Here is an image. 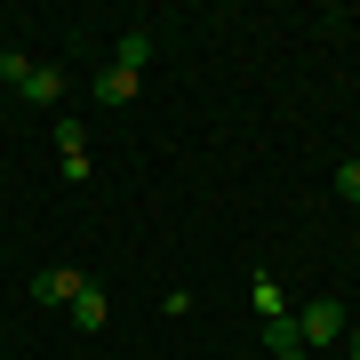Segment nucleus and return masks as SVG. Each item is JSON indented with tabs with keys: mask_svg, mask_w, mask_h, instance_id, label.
<instances>
[{
	"mask_svg": "<svg viewBox=\"0 0 360 360\" xmlns=\"http://www.w3.org/2000/svg\"><path fill=\"white\" fill-rule=\"evenodd\" d=\"M345 328H352V312H345V304H328V296L296 304V345H336Z\"/></svg>",
	"mask_w": 360,
	"mask_h": 360,
	"instance_id": "nucleus-1",
	"label": "nucleus"
},
{
	"mask_svg": "<svg viewBox=\"0 0 360 360\" xmlns=\"http://www.w3.org/2000/svg\"><path fill=\"white\" fill-rule=\"evenodd\" d=\"M56 153H65V176H72V184H89V129H80L72 112L56 120Z\"/></svg>",
	"mask_w": 360,
	"mask_h": 360,
	"instance_id": "nucleus-2",
	"label": "nucleus"
},
{
	"mask_svg": "<svg viewBox=\"0 0 360 360\" xmlns=\"http://www.w3.org/2000/svg\"><path fill=\"white\" fill-rule=\"evenodd\" d=\"M65 312H72V328H89V336H96L104 321H112V296H104L96 281H80V288H72V304H65Z\"/></svg>",
	"mask_w": 360,
	"mask_h": 360,
	"instance_id": "nucleus-3",
	"label": "nucleus"
},
{
	"mask_svg": "<svg viewBox=\"0 0 360 360\" xmlns=\"http://www.w3.org/2000/svg\"><path fill=\"white\" fill-rule=\"evenodd\" d=\"M72 288H80V272H65V264L32 272V304H72Z\"/></svg>",
	"mask_w": 360,
	"mask_h": 360,
	"instance_id": "nucleus-4",
	"label": "nucleus"
},
{
	"mask_svg": "<svg viewBox=\"0 0 360 360\" xmlns=\"http://www.w3.org/2000/svg\"><path fill=\"white\" fill-rule=\"evenodd\" d=\"M112 65H120V72H144V65H153V32L129 25V32H120V49H112Z\"/></svg>",
	"mask_w": 360,
	"mask_h": 360,
	"instance_id": "nucleus-5",
	"label": "nucleus"
},
{
	"mask_svg": "<svg viewBox=\"0 0 360 360\" xmlns=\"http://www.w3.org/2000/svg\"><path fill=\"white\" fill-rule=\"evenodd\" d=\"M16 96H25V104H56V96H65V72H56V65H32V80Z\"/></svg>",
	"mask_w": 360,
	"mask_h": 360,
	"instance_id": "nucleus-6",
	"label": "nucleus"
},
{
	"mask_svg": "<svg viewBox=\"0 0 360 360\" xmlns=\"http://www.w3.org/2000/svg\"><path fill=\"white\" fill-rule=\"evenodd\" d=\"M89 96H96V104H129V96H136V72H120V65H104Z\"/></svg>",
	"mask_w": 360,
	"mask_h": 360,
	"instance_id": "nucleus-7",
	"label": "nucleus"
},
{
	"mask_svg": "<svg viewBox=\"0 0 360 360\" xmlns=\"http://www.w3.org/2000/svg\"><path fill=\"white\" fill-rule=\"evenodd\" d=\"M264 352H304V345H296V312H272V321H264Z\"/></svg>",
	"mask_w": 360,
	"mask_h": 360,
	"instance_id": "nucleus-8",
	"label": "nucleus"
},
{
	"mask_svg": "<svg viewBox=\"0 0 360 360\" xmlns=\"http://www.w3.org/2000/svg\"><path fill=\"white\" fill-rule=\"evenodd\" d=\"M32 80V56H16V49H0V89H25Z\"/></svg>",
	"mask_w": 360,
	"mask_h": 360,
	"instance_id": "nucleus-9",
	"label": "nucleus"
},
{
	"mask_svg": "<svg viewBox=\"0 0 360 360\" xmlns=\"http://www.w3.org/2000/svg\"><path fill=\"white\" fill-rule=\"evenodd\" d=\"M336 200H352V208H360V160H345V168H336Z\"/></svg>",
	"mask_w": 360,
	"mask_h": 360,
	"instance_id": "nucleus-10",
	"label": "nucleus"
},
{
	"mask_svg": "<svg viewBox=\"0 0 360 360\" xmlns=\"http://www.w3.org/2000/svg\"><path fill=\"white\" fill-rule=\"evenodd\" d=\"M345 345H352V360H360V321H352V328H345Z\"/></svg>",
	"mask_w": 360,
	"mask_h": 360,
	"instance_id": "nucleus-11",
	"label": "nucleus"
},
{
	"mask_svg": "<svg viewBox=\"0 0 360 360\" xmlns=\"http://www.w3.org/2000/svg\"><path fill=\"white\" fill-rule=\"evenodd\" d=\"M272 360H304V352H272Z\"/></svg>",
	"mask_w": 360,
	"mask_h": 360,
	"instance_id": "nucleus-12",
	"label": "nucleus"
}]
</instances>
